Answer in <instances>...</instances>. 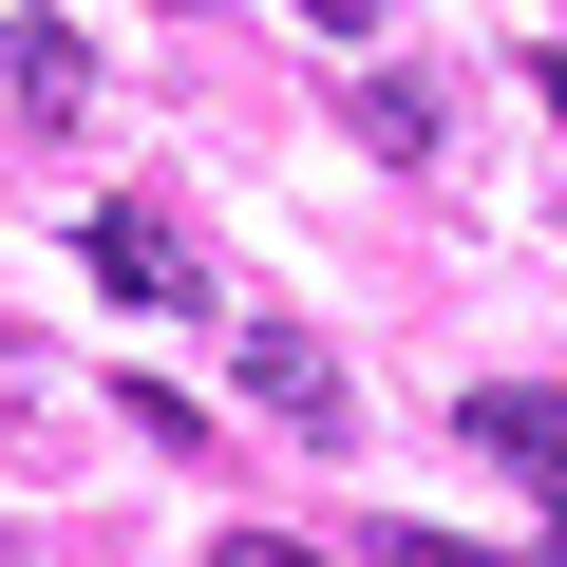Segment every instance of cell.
<instances>
[{"instance_id": "ba28073f", "label": "cell", "mask_w": 567, "mask_h": 567, "mask_svg": "<svg viewBox=\"0 0 567 567\" xmlns=\"http://www.w3.org/2000/svg\"><path fill=\"white\" fill-rule=\"evenodd\" d=\"M303 20H341V39H360V20H379V0H303Z\"/></svg>"}, {"instance_id": "7a4b0ae2", "label": "cell", "mask_w": 567, "mask_h": 567, "mask_svg": "<svg viewBox=\"0 0 567 567\" xmlns=\"http://www.w3.org/2000/svg\"><path fill=\"white\" fill-rule=\"evenodd\" d=\"M246 379H265V416H284V435H360V398H341V360H322L303 322H246Z\"/></svg>"}, {"instance_id": "8992f818", "label": "cell", "mask_w": 567, "mask_h": 567, "mask_svg": "<svg viewBox=\"0 0 567 567\" xmlns=\"http://www.w3.org/2000/svg\"><path fill=\"white\" fill-rule=\"evenodd\" d=\"M379 567H548V548H473V529H379Z\"/></svg>"}, {"instance_id": "9c48e42d", "label": "cell", "mask_w": 567, "mask_h": 567, "mask_svg": "<svg viewBox=\"0 0 567 567\" xmlns=\"http://www.w3.org/2000/svg\"><path fill=\"white\" fill-rule=\"evenodd\" d=\"M548 114H567V58H548Z\"/></svg>"}, {"instance_id": "6da1fadb", "label": "cell", "mask_w": 567, "mask_h": 567, "mask_svg": "<svg viewBox=\"0 0 567 567\" xmlns=\"http://www.w3.org/2000/svg\"><path fill=\"white\" fill-rule=\"evenodd\" d=\"M473 454H492V473H529V492H548V529H567V398H548V379H492V398H473Z\"/></svg>"}, {"instance_id": "277c9868", "label": "cell", "mask_w": 567, "mask_h": 567, "mask_svg": "<svg viewBox=\"0 0 567 567\" xmlns=\"http://www.w3.org/2000/svg\"><path fill=\"white\" fill-rule=\"evenodd\" d=\"M95 284L114 303H189V227L171 208H95Z\"/></svg>"}, {"instance_id": "3957f363", "label": "cell", "mask_w": 567, "mask_h": 567, "mask_svg": "<svg viewBox=\"0 0 567 567\" xmlns=\"http://www.w3.org/2000/svg\"><path fill=\"white\" fill-rule=\"evenodd\" d=\"M76 95H95V58H76V20H0V114H39V133H58Z\"/></svg>"}, {"instance_id": "52a82bcc", "label": "cell", "mask_w": 567, "mask_h": 567, "mask_svg": "<svg viewBox=\"0 0 567 567\" xmlns=\"http://www.w3.org/2000/svg\"><path fill=\"white\" fill-rule=\"evenodd\" d=\"M227 567H322V548H284V529H227Z\"/></svg>"}, {"instance_id": "5b68a950", "label": "cell", "mask_w": 567, "mask_h": 567, "mask_svg": "<svg viewBox=\"0 0 567 567\" xmlns=\"http://www.w3.org/2000/svg\"><path fill=\"white\" fill-rule=\"evenodd\" d=\"M360 133L379 152H435V76H360Z\"/></svg>"}]
</instances>
